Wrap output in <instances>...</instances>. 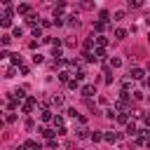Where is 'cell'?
<instances>
[{
    "mask_svg": "<svg viewBox=\"0 0 150 150\" xmlns=\"http://www.w3.org/2000/svg\"><path fill=\"white\" fill-rule=\"evenodd\" d=\"M40 131H42V136H45V138H49V141H52V138H54V134H56V131H52V129H40Z\"/></svg>",
    "mask_w": 150,
    "mask_h": 150,
    "instance_id": "12",
    "label": "cell"
},
{
    "mask_svg": "<svg viewBox=\"0 0 150 150\" xmlns=\"http://www.w3.org/2000/svg\"><path fill=\"white\" fill-rule=\"evenodd\" d=\"M94 56H96V59L105 56V49H103V47H96V49H94Z\"/></svg>",
    "mask_w": 150,
    "mask_h": 150,
    "instance_id": "13",
    "label": "cell"
},
{
    "mask_svg": "<svg viewBox=\"0 0 150 150\" xmlns=\"http://www.w3.org/2000/svg\"><path fill=\"white\" fill-rule=\"evenodd\" d=\"M115 38H117V40H124V38H127V30H124V28H117V30H115Z\"/></svg>",
    "mask_w": 150,
    "mask_h": 150,
    "instance_id": "10",
    "label": "cell"
},
{
    "mask_svg": "<svg viewBox=\"0 0 150 150\" xmlns=\"http://www.w3.org/2000/svg\"><path fill=\"white\" fill-rule=\"evenodd\" d=\"M94 30H103V21H96L94 23Z\"/></svg>",
    "mask_w": 150,
    "mask_h": 150,
    "instance_id": "28",
    "label": "cell"
},
{
    "mask_svg": "<svg viewBox=\"0 0 150 150\" xmlns=\"http://www.w3.org/2000/svg\"><path fill=\"white\" fill-rule=\"evenodd\" d=\"M26 148H28V150H40L42 145H40V143H35V141H26Z\"/></svg>",
    "mask_w": 150,
    "mask_h": 150,
    "instance_id": "8",
    "label": "cell"
},
{
    "mask_svg": "<svg viewBox=\"0 0 150 150\" xmlns=\"http://www.w3.org/2000/svg\"><path fill=\"white\" fill-rule=\"evenodd\" d=\"M80 94H82L84 98H91V96L96 94V87H94V84H84V87L80 89Z\"/></svg>",
    "mask_w": 150,
    "mask_h": 150,
    "instance_id": "1",
    "label": "cell"
},
{
    "mask_svg": "<svg viewBox=\"0 0 150 150\" xmlns=\"http://www.w3.org/2000/svg\"><path fill=\"white\" fill-rule=\"evenodd\" d=\"M143 75H145L143 68H131V70H129V77H131V80H143Z\"/></svg>",
    "mask_w": 150,
    "mask_h": 150,
    "instance_id": "2",
    "label": "cell"
},
{
    "mask_svg": "<svg viewBox=\"0 0 150 150\" xmlns=\"http://www.w3.org/2000/svg\"><path fill=\"white\" fill-rule=\"evenodd\" d=\"M127 134H129V136H136V134H138V131H136V124H134V122H127Z\"/></svg>",
    "mask_w": 150,
    "mask_h": 150,
    "instance_id": "5",
    "label": "cell"
},
{
    "mask_svg": "<svg viewBox=\"0 0 150 150\" xmlns=\"http://www.w3.org/2000/svg\"><path fill=\"white\" fill-rule=\"evenodd\" d=\"M42 120L49 122V120H52V112H49V110H42Z\"/></svg>",
    "mask_w": 150,
    "mask_h": 150,
    "instance_id": "26",
    "label": "cell"
},
{
    "mask_svg": "<svg viewBox=\"0 0 150 150\" xmlns=\"http://www.w3.org/2000/svg\"><path fill=\"white\" fill-rule=\"evenodd\" d=\"M143 98V91H134V101H141Z\"/></svg>",
    "mask_w": 150,
    "mask_h": 150,
    "instance_id": "29",
    "label": "cell"
},
{
    "mask_svg": "<svg viewBox=\"0 0 150 150\" xmlns=\"http://www.w3.org/2000/svg\"><path fill=\"white\" fill-rule=\"evenodd\" d=\"M110 66H112V68H120V66H122V59H120V56L110 59Z\"/></svg>",
    "mask_w": 150,
    "mask_h": 150,
    "instance_id": "14",
    "label": "cell"
},
{
    "mask_svg": "<svg viewBox=\"0 0 150 150\" xmlns=\"http://www.w3.org/2000/svg\"><path fill=\"white\" fill-rule=\"evenodd\" d=\"M145 148H148V150H150V138H148V141H145Z\"/></svg>",
    "mask_w": 150,
    "mask_h": 150,
    "instance_id": "32",
    "label": "cell"
},
{
    "mask_svg": "<svg viewBox=\"0 0 150 150\" xmlns=\"http://www.w3.org/2000/svg\"><path fill=\"white\" fill-rule=\"evenodd\" d=\"M143 122H145V124L150 127V112H145V115H143Z\"/></svg>",
    "mask_w": 150,
    "mask_h": 150,
    "instance_id": "31",
    "label": "cell"
},
{
    "mask_svg": "<svg viewBox=\"0 0 150 150\" xmlns=\"http://www.w3.org/2000/svg\"><path fill=\"white\" fill-rule=\"evenodd\" d=\"M12 63H14V66H21V56H19V54H12Z\"/></svg>",
    "mask_w": 150,
    "mask_h": 150,
    "instance_id": "21",
    "label": "cell"
},
{
    "mask_svg": "<svg viewBox=\"0 0 150 150\" xmlns=\"http://www.w3.org/2000/svg\"><path fill=\"white\" fill-rule=\"evenodd\" d=\"M12 94H14V98H19V101H21V98H23V96H26V94H23V89H14V91H12Z\"/></svg>",
    "mask_w": 150,
    "mask_h": 150,
    "instance_id": "18",
    "label": "cell"
},
{
    "mask_svg": "<svg viewBox=\"0 0 150 150\" xmlns=\"http://www.w3.org/2000/svg\"><path fill=\"white\" fill-rule=\"evenodd\" d=\"M9 23H12V9L5 7V12H2V26H9Z\"/></svg>",
    "mask_w": 150,
    "mask_h": 150,
    "instance_id": "3",
    "label": "cell"
},
{
    "mask_svg": "<svg viewBox=\"0 0 150 150\" xmlns=\"http://www.w3.org/2000/svg\"><path fill=\"white\" fill-rule=\"evenodd\" d=\"M89 7H91V2L89 0H82V9H89Z\"/></svg>",
    "mask_w": 150,
    "mask_h": 150,
    "instance_id": "30",
    "label": "cell"
},
{
    "mask_svg": "<svg viewBox=\"0 0 150 150\" xmlns=\"http://www.w3.org/2000/svg\"><path fill=\"white\" fill-rule=\"evenodd\" d=\"M94 40H96L94 35H91V38H87V40H84V47H87V49H91V47H94Z\"/></svg>",
    "mask_w": 150,
    "mask_h": 150,
    "instance_id": "17",
    "label": "cell"
},
{
    "mask_svg": "<svg viewBox=\"0 0 150 150\" xmlns=\"http://www.w3.org/2000/svg\"><path fill=\"white\" fill-rule=\"evenodd\" d=\"M89 138H91V141H94V143H98V141H101V138H103V134H98V131H94V134H91V136H89Z\"/></svg>",
    "mask_w": 150,
    "mask_h": 150,
    "instance_id": "20",
    "label": "cell"
},
{
    "mask_svg": "<svg viewBox=\"0 0 150 150\" xmlns=\"http://www.w3.org/2000/svg\"><path fill=\"white\" fill-rule=\"evenodd\" d=\"M9 2H12V0H2V5H9Z\"/></svg>",
    "mask_w": 150,
    "mask_h": 150,
    "instance_id": "33",
    "label": "cell"
},
{
    "mask_svg": "<svg viewBox=\"0 0 150 150\" xmlns=\"http://www.w3.org/2000/svg\"><path fill=\"white\" fill-rule=\"evenodd\" d=\"M117 122H129V115H127V112H120V115H117Z\"/></svg>",
    "mask_w": 150,
    "mask_h": 150,
    "instance_id": "22",
    "label": "cell"
},
{
    "mask_svg": "<svg viewBox=\"0 0 150 150\" xmlns=\"http://www.w3.org/2000/svg\"><path fill=\"white\" fill-rule=\"evenodd\" d=\"M103 138H105L108 143H115V141H117V134H115V131H108V134H103Z\"/></svg>",
    "mask_w": 150,
    "mask_h": 150,
    "instance_id": "6",
    "label": "cell"
},
{
    "mask_svg": "<svg viewBox=\"0 0 150 150\" xmlns=\"http://www.w3.org/2000/svg\"><path fill=\"white\" fill-rule=\"evenodd\" d=\"M145 84H148V87H150V77H148V80H145Z\"/></svg>",
    "mask_w": 150,
    "mask_h": 150,
    "instance_id": "34",
    "label": "cell"
},
{
    "mask_svg": "<svg viewBox=\"0 0 150 150\" xmlns=\"http://www.w3.org/2000/svg\"><path fill=\"white\" fill-rule=\"evenodd\" d=\"M141 5H143V0H129V7H134V9L141 7Z\"/></svg>",
    "mask_w": 150,
    "mask_h": 150,
    "instance_id": "24",
    "label": "cell"
},
{
    "mask_svg": "<svg viewBox=\"0 0 150 150\" xmlns=\"http://www.w3.org/2000/svg\"><path fill=\"white\" fill-rule=\"evenodd\" d=\"M148 23H150V16H148Z\"/></svg>",
    "mask_w": 150,
    "mask_h": 150,
    "instance_id": "35",
    "label": "cell"
},
{
    "mask_svg": "<svg viewBox=\"0 0 150 150\" xmlns=\"http://www.w3.org/2000/svg\"><path fill=\"white\" fill-rule=\"evenodd\" d=\"M59 80H61V82H70V73H68V70H61V73H59Z\"/></svg>",
    "mask_w": 150,
    "mask_h": 150,
    "instance_id": "7",
    "label": "cell"
},
{
    "mask_svg": "<svg viewBox=\"0 0 150 150\" xmlns=\"http://www.w3.org/2000/svg\"><path fill=\"white\" fill-rule=\"evenodd\" d=\"M96 42H98V47H105L108 45V38L105 35H96Z\"/></svg>",
    "mask_w": 150,
    "mask_h": 150,
    "instance_id": "11",
    "label": "cell"
},
{
    "mask_svg": "<svg viewBox=\"0 0 150 150\" xmlns=\"http://www.w3.org/2000/svg\"><path fill=\"white\" fill-rule=\"evenodd\" d=\"M54 124H56L59 129H63V117H59V115H56V117H54Z\"/></svg>",
    "mask_w": 150,
    "mask_h": 150,
    "instance_id": "23",
    "label": "cell"
},
{
    "mask_svg": "<svg viewBox=\"0 0 150 150\" xmlns=\"http://www.w3.org/2000/svg\"><path fill=\"white\" fill-rule=\"evenodd\" d=\"M87 131H89V129H84V127L77 129V138H87V136H91V134H87Z\"/></svg>",
    "mask_w": 150,
    "mask_h": 150,
    "instance_id": "15",
    "label": "cell"
},
{
    "mask_svg": "<svg viewBox=\"0 0 150 150\" xmlns=\"http://www.w3.org/2000/svg\"><path fill=\"white\" fill-rule=\"evenodd\" d=\"M30 9H28V5H19V14H28Z\"/></svg>",
    "mask_w": 150,
    "mask_h": 150,
    "instance_id": "25",
    "label": "cell"
},
{
    "mask_svg": "<svg viewBox=\"0 0 150 150\" xmlns=\"http://www.w3.org/2000/svg\"><path fill=\"white\" fill-rule=\"evenodd\" d=\"M84 77H87V73H84V70H77V75H75V80H84Z\"/></svg>",
    "mask_w": 150,
    "mask_h": 150,
    "instance_id": "27",
    "label": "cell"
},
{
    "mask_svg": "<svg viewBox=\"0 0 150 150\" xmlns=\"http://www.w3.org/2000/svg\"><path fill=\"white\" fill-rule=\"evenodd\" d=\"M66 19H68V21H66L68 26H77V14H70V16H66Z\"/></svg>",
    "mask_w": 150,
    "mask_h": 150,
    "instance_id": "9",
    "label": "cell"
},
{
    "mask_svg": "<svg viewBox=\"0 0 150 150\" xmlns=\"http://www.w3.org/2000/svg\"><path fill=\"white\" fill-rule=\"evenodd\" d=\"M33 105H35V98L30 96V98H28V101L21 105V110H23V112H30V110H33Z\"/></svg>",
    "mask_w": 150,
    "mask_h": 150,
    "instance_id": "4",
    "label": "cell"
},
{
    "mask_svg": "<svg viewBox=\"0 0 150 150\" xmlns=\"http://www.w3.org/2000/svg\"><path fill=\"white\" fill-rule=\"evenodd\" d=\"M52 103L54 105H63V96H52Z\"/></svg>",
    "mask_w": 150,
    "mask_h": 150,
    "instance_id": "19",
    "label": "cell"
},
{
    "mask_svg": "<svg viewBox=\"0 0 150 150\" xmlns=\"http://www.w3.org/2000/svg\"><path fill=\"white\" fill-rule=\"evenodd\" d=\"M112 19H115V21H122V19H124V12H122V9H117V12L112 14Z\"/></svg>",
    "mask_w": 150,
    "mask_h": 150,
    "instance_id": "16",
    "label": "cell"
}]
</instances>
